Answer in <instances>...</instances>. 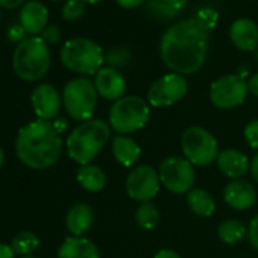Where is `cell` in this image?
Listing matches in <instances>:
<instances>
[{"mask_svg": "<svg viewBox=\"0 0 258 258\" xmlns=\"http://www.w3.org/2000/svg\"><path fill=\"white\" fill-rule=\"evenodd\" d=\"M208 41V32L195 19H185L163 34L160 55L172 73L193 75L207 61Z\"/></svg>", "mask_w": 258, "mask_h": 258, "instance_id": "1", "label": "cell"}, {"mask_svg": "<svg viewBox=\"0 0 258 258\" xmlns=\"http://www.w3.org/2000/svg\"><path fill=\"white\" fill-rule=\"evenodd\" d=\"M62 140L52 121L34 120L20 127L16 139L17 158L29 169L44 170L61 157Z\"/></svg>", "mask_w": 258, "mask_h": 258, "instance_id": "2", "label": "cell"}, {"mask_svg": "<svg viewBox=\"0 0 258 258\" xmlns=\"http://www.w3.org/2000/svg\"><path fill=\"white\" fill-rule=\"evenodd\" d=\"M111 126L102 118H90L79 123L67 137L69 157L81 164H90L109 140Z\"/></svg>", "mask_w": 258, "mask_h": 258, "instance_id": "3", "label": "cell"}, {"mask_svg": "<svg viewBox=\"0 0 258 258\" xmlns=\"http://www.w3.org/2000/svg\"><path fill=\"white\" fill-rule=\"evenodd\" d=\"M13 69L26 82H35L46 76L50 69V50L41 37H28L16 46Z\"/></svg>", "mask_w": 258, "mask_h": 258, "instance_id": "4", "label": "cell"}, {"mask_svg": "<svg viewBox=\"0 0 258 258\" xmlns=\"http://www.w3.org/2000/svg\"><path fill=\"white\" fill-rule=\"evenodd\" d=\"M61 62L66 69L78 75H96L103 62L105 52L88 38H72L64 43L59 52Z\"/></svg>", "mask_w": 258, "mask_h": 258, "instance_id": "5", "label": "cell"}, {"mask_svg": "<svg viewBox=\"0 0 258 258\" xmlns=\"http://www.w3.org/2000/svg\"><path fill=\"white\" fill-rule=\"evenodd\" d=\"M149 117L151 108L145 99L139 96H123L109 109V126L118 136H127L145 127Z\"/></svg>", "mask_w": 258, "mask_h": 258, "instance_id": "6", "label": "cell"}, {"mask_svg": "<svg viewBox=\"0 0 258 258\" xmlns=\"http://www.w3.org/2000/svg\"><path fill=\"white\" fill-rule=\"evenodd\" d=\"M97 91L94 84L81 76L69 81L62 90V103L69 115L76 121H87L97 106Z\"/></svg>", "mask_w": 258, "mask_h": 258, "instance_id": "7", "label": "cell"}, {"mask_svg": "<svg viewBox=\"0 0 258 258\" xmlns=\"http://www.w3.org/2000/svg\"><path fill=\"white\" fill-rule=\"evenodd\" d=\"M181 149L193 166H208L219 157V145L214 136L201 126L185 129L181 137Z\"/></svg>", "mask_w": 258, "mask_h": 258, "instance_id": "8", "label": "cell"}, {"mask_svg": "<svg viewBox=\"0 0 258 258\" xmlns=\"http://www.w3.org/2000/svg\"><path fill=\"white\" fill-rule=\"evenodd\" d=\"M158 173L161 184L175 195L188 193L196 179L193 164L182 157H169L163 160Z\"/></svg>", "mask_w": 258, "mask_h": 258, "instance_id": "9", "label": "cell"}, {"mask_svg": "<svg viewBox=\"0 0 258 258\" xmlns=\"http://www.w3.org/2000/svg\"><path fill=\"white\" fill-rule=\"evenodd\" d=\"M247 93V82L243 76L223 75L211 84L210 100L219 109H232L244 102Z\"/></svg>", "mask_w": 258, "mask_h": 258, "instance_id": "10", "label": "cell"}, {"mask_svg": "<svg viewBox=\"0 0 258 258\" xmlns=\"http://www.w3.org/2000/svg\"><path fill=\"white\" fill-rule=\"evenodd\" d=\"M160 173L148 164L136 166L126 178L127 196L139 202H151L160 191Z\"/></svg>", "mask_w": 258, "mask_h": 258, "instance_id": "11", "label": "cell"}, {"mask_svg": "<svg viewBox=\"0 0 258 258\" xmlns=\"http://www.w3.org/2000/svg\"><path fill=\"white\" fill-rule=\"evenodd\" d=\"M188 84L182 75L178 73H169L157 79L149 91H148V102L149 105L155 108H163V106H170L187 94Z\"/></svg>", "mask_w": 258, "mask_h": 258, "instance_id": "12", "label": "cell"}, {"mask_svg": "<svg viewBox=\"0 0 258 258\" xmlns=\"http://www.w3.org/2000/svg\"><path fill=\"white\" fill-rule=\"evenodd\" d=\"M62 97L59 96L58 90L50 84H40L31 94V103L34 112L40 120L50 121L58 117L61 109Z\"/></svg>", "mask_w": 258, "mask_h": 258, "instance_id": "13", "label": "cell"}, {"mask_svg": "<svg viewBox=\"0 0 258 258\" xmlns=\"http://www.w3.org/2000/svg\"><path fill=\"white\" fill-rule=\"evenodd\" d=\"M93 84L100 97L112 102L121 99L126 91V81L123 75L112 67H102L94 75Z\"/></svg>", "mask_w": 258, "mask_h": 258, "instance_id": "14", "label": "cell"}, {"mask_svg": "<svg viewBox=\"0 0 258 258\" xmlns=\"http://www.w3.org/2000/svg\"><path fill=\"white\" fill-rule=\"evenodd\" d=\"M223 199L231 208L246 211L256 204V190L247 181L231 179L223 188Z\"/></svg>", "mask_w": 258, "mask_h": 258, "instance_id": "15", "label": "cell"}, {"mask_svg": "<svg viewBox=\"0 0 258 258\" xmlns=\"http://www.w3.org/2000/svg\"><path fill=\"white\" fill-rule=\"evenodd\" d=\"M49 11L40 0H29L22 7L20 25L31 37H38L47 28Z\"/></svg>", "mask_w": 258, "mask_h": 258, "instance_id": "16", "label": "cell"}, {"mask_svg": "<svg viewBox=\"0 0 258 258\" xmlns=\"http://www.w3.org/2000/svg\"><path fill=\"white\" fill-rule=\"evenodd\" d=\"M229 38L232 44L243 52L258 49V26L250 19H237L229 28Z\"/></svg>", "mask_w": 258, "mask_h": 258, "instance_id": "17", "label": "cell"}, {"mask_svg": "<svg viewBox=\"0 0 258 258\" xmlns=\"http://www.w3.org/2000/svg\"><path fill=\"white\" fill-rule=\"evenodd\" d=\"M216 163H217L219 170L231 179H240L250 167L247 157L237 149L220 151Z\"/></svg>", "mask_w": 258, "mask_h": 258, "instance_id": "18", "label": "cell"}, {"mask_svg": "<svg viewBox=\"0 0 258 258\" xmlns=\"http://www.w3.org/2000/svg\"><path fill=\"white\" fill-rule=\"evenodd\" d=\"M58 258H100L97 246L85 237H67L58 249Z\"/></svg>", "mask_w": 258, "mask_h": 258, "instance_id": "19", "label": "cell"}, {"mask_svg": "<svg viewBox=\"0 0 258 258\" xmlns=\"http://www.w3.org/2000/svg\"><path fill=\"white\" fill-rule=\"evenodd\" d=\"M112 155L118 164L123 167H133L142 157V148L136 140L126 136H115L112 139Z\"/></svg>", "mask_w": 258, "mask_h": 258, "instance_id": "20", "label": "cell"}, {"mask_svg": "<svg viewBox=\"0 0 258 258\" xmlns=\"http://www.w3.org/2000/svg\"><path fill=\"white\" fill-rule=\"evenodd\" d=\"M94 213L88 204H75L67 216H66V226L73 237H82L93 225Z\"/></svg>", "mask_w": 258, "mask_h": 258, "instance_id": "21", "label": "cell"}, {"mask_svg": "<svg viewBox=\"0 0 258 258\" xmlns=\"http://www.w3.org/2000/svg\"><path fill=\"white\" fill-rule=\"evenodd\" d=\"M185 5L187 0H146V13L155 22L167 23L176 19Z\"/></svg>", "mask_w": 258, "mask_h": 258, "instance_id": "22", "label": "cell"}, {"mask_svg": "<svg viewBox=\"0 0 258 258\" xmlns=\"http://www.w3.org/2000/svg\"><path fill=\"white\" fill-rule=\"evenodd\" d=\"M76 179L84 190L91 191V193H97L103 190L106 185L105 172L99 166H94V164L81 166L76 172Z\"/></svg>", "mask_w": 258, "mask_h": 258, "instance_id": "23", "label": "cell"}, {"mask_svg": "<svg viewBox=\"0 0 258 258\" xmlns=\"http://www.w3.org/2000/svg\"><path fill=\"white\" fill-rule=\"evenodd\" d=\"M187 205L199 217H210L216 210L214 198L204 188H191L187 193Z\"/></svg>", "mask_w": 258, "mask_h": 258, "instance_id": "24", "label": "cell"}, {"mask_svg": "<svg viewBox=\"0 0 258 258\" xmlns=\"http://www.w3.org/2000/svg\"><path fill=\"white\" fill-rule=\"evenodd\" d=\"M217 235L225 244H238L247 237V228L237 219H226L217 228Z\"/></svg>", "mask_w": 258, "mask_h": 258, "instance_id": "25", "label": "cell"}, {"mask_svg": "<svg viewBox=\"0 0 258 258\" xmlns=\"http://www.w3.org/2000/svg\"><path fill=\"white\" fill-rule=\"evenodd\" d=\"M160 211L155 204L152 202H143L136 211V222L137 225L145 231H152L160 223Z\"/></svg>", "mask_w": 258, "mask_h": 258, "instance_id": "26", "label": "cell"}, {"mask_svg": "<svg viewBox=\"0 0 258 258\" xmlns=\"http://www.w3.org/2000/svg\"><path fill=\"white\" fill-rule=\"evenodd\" d=\"M11 249L14 250L16 255L19 256H29L32 252H35L40 246V238L31 232V231H22L19 232L13 241H11Z\"/></svg>", "mask_w": 258, "mask_h": 258, "instance_id": "27", "label": "cell"}, {"mask_svg": "<svg viewBox=\"0 0 258 258\" xmlns=\"http://www.w3.org/2000/svg\"><path fill=\"white\" fill-rule=\"evenodd\" d=\"M133 59V53L127 47H114L109 49L108 52H105V64L106 67H112V69H121L129 66Z\"/></svg>", "mask_w": 258, "mask_h": 258, "instance_id": "28", "label": "cell"}, {"mask_svg": "<svg viewBox=\"0 0 258 258\" xmlns=\"http://www.w3.org/2000/svg\"><path fill=\"white\" fill-rule=\"evenodd\" d=\"M85 7H87V4L84 0H67L61 10L62 19L67 22L79 20L85 14Z\"/></svg>", "mask_w": 258, "mask_h": 258, "instance_id": "29", "label": "cell"}, {"mask_svg": "<svg viewBox=\"0 0 258 258\" xmlns=\"http://www.w3.org/2000/svg\"><path fill=\"white\" fill-rule=\"evenodd\" d=\"M195 20L208 32V31L213 29V28L216 26V23H217V13H216L214 10H211V8H202V10L196 14Z\"/></svg>", "mask_w": 258, "mask_h": 258, "instance_id": "30", "label": "cell"}, {"mask_svg": "<svg viewBox=\"0 0 258 258\" xmlns=\"http://www.w3.org/2000/svg\"><path fill=\"white\" fill-rule=\"evenodd\" d=\"M243 136H244V140H246V143L249 145V148L258 151V118L250 120V121L244 126Z\"/></svg>", "mask_w": 258, "mask_h": 258, "instance_id": "31", "label": "cell"}, {"mask_svg": "<svg viewBox=\"0 0 258 258\" xmlns=\"http://www.w3.org/2000/svg\"><path fill=\"white\" fill-rule=\"evenodd\" d=\"M40 37L47 46H55L61 41V29L56 25H50L41 32Z\"/></svg>", "mask_w": 258, "mask_h": 258, "instance_id": "32", "label": "cell"}, {"mask_svg": "<svg viewBox=\"0 0 258 258\" xmlns=\"http://www.w3.org/2000/svg\"><path fill=\"white\" fill-rule=\"evenodd\" d=\"M247 240L253 249L258 250V214L250 220L247 226Z\"/></svg>", "mask_w": 258, "mask_h": 258, "instance_id": "33", "label": "cell"}, {"mask_svg": "<svg viewBox=\"0 0 258 258\" xmlns=\"http://www.w3.org/2000/svg\"><path fill=\"white\" fill-rule=\"evenodd\" d=\"M25 29L22 28V25L19 23V25H13L11 28H10V31H8V38L11 40V41H14V43H22L23 40H25Z\"/></svg>", "mask_w": 258, "mask_h": 258, "instance_id": "34", "label": "cell"}, {"mask_svg": "<svg viewBox=\"0 0 258 258\" xmlns=\"http://www.w3.org/2000/svg\"><path fill=\"white\" fill-rule=\"evenodd\" d=\"M146 0H115V4L124 10H133V8H137L140 5H143Z\"/></svg>", "mask_w": 258, "mask_h": 258, "instance_id": "35", "label": "cell"}, {"mask_svg": "<svg viewBox=\"0 0 258 258\" xmlns=\"http://www.w3.org/2000/svg\"><path fill=\"white\" fill-rule=\"evenodd\" d=\"M26 0H0V8L5 10H16L19 7H22Z\"/></svg>", "mask_w": 258, "mask_h": 258, "instance_id": "36", "label": "cell"}, {"mask_svg": "<svg viewBox=\"0 0 258 258\" xmlns=\"http://www.w3.org/2000/svg\"><path fill=\"white\" fill-rule=\"evenodd\" d=\"M17 255L14 253V250L11 249L10 244H5L0 241V258H16Z\"/></svg>", "mask_w": 258, "mask_h": 258, "instance_id": "37", "label": "cell"}, {"mask_svg": "<svg viewBox=\"0 0 258 258\" xmlns=\"http://www.w3.org/2000/svg\"><path fill=\"white\" fill-rule=\"evenodd\" d=\"M154 258H181L179 253L173 249H161L155 253Z\"/></svg>", "mask_w": 258, "mask_h": 258, "instance_id": "38", "label": "cell"}, {"mask_svg": "<svg viewBox=\"0 0 258 258\" xmlns=\"http://www.w3.org/2000/svg\"><path fill=\"white\" fill-rule=\"evenodd\" d=\"M247 90H249L250 94H253L255 97H258V73H255V75L249 79V82H247Z\"/></svg>", "mask_w": 258, "mask_h": 258, "instance_id": "39", "label": "cell"}, {"mask_svg": "<svg viewBox=\"0 0 258 258\" xmlns=\"http://www.w3.org/2000/svg\"><path fill=\"white\" fill-rule=\"evenodd\" d=\"M249 170H250V175H252V178H253V181L258 184V154L252 158V161H250V167H249Z\"/></svg>", "mask_w": 258, "mask_h": 258, "instance_id": "40", "label": "cell"}, {"mask_svg": "<svg viewBox=\"0 0 258 258\" xmlns=\"http://www.w3.org/2000/svg\"><path fill=\"white\" fill-rule=\"evenodd\" d=\"M67 124H69L67 120H66V118H61V117H59V118L56 117L55 121H53V126H55V129H56V131H58L59 134H62V133L66 131V129H67Z\"/></svg>", "mask_w": 258, "mask_h": 258, "instance_id": "41", "label": "cell"}, {"mask_svg": "<svg viewBox=\"0 0 258 258\" xmlns=\"http://www.w3.org/2000/svg\"><path fill=\"white\" fill-rule=\"evenodd\" d=\"M4 160H5V154H4V149L0 148V169L4 166Z\"/></svg>", "mask_w": 258, "mask_h": 258, "instance_id": "42", "label": "cell"}, {"mask_svg": "<svg viewBox=\"0 0 258 258\" xmlns=\"http://www.w3.org/2000/svg\"><path fill=\"white\" fill-rule=\"evenodd\" d=\"M85 4H90V5H94V4H99V2H102V0H84Z\"/></svg>", "mask_w": 258, "mask_h": 258, "instance_id": "43", "label": "cell"}, {"mask_svg": "<svg viewBox=\"0 0 258 258\" xmlns=\"http://www.w3.org/2000/svg\"><path fill=\"white\" fill-rule=\"evenodd\" d=\"M255 59H256V62H258V49L255 50Z\"/></svg>", "mask_w": 258, "mask_h": 258, "instance_id": "44", "label": "cell"}, {"mask_svg": "<svg viewBox=\"0 0 258 258\" xmlns=\"http://www.w3.org/2000/svg\"><path fill=\"white\" fill-rule=\"evenodd\" d=\"M22 258H35V256H22Z\"/></svg>", "mask_w": 258, "mask_h": 258, "instance_id": "45", "label": "cell"}, {"mask_svg": "<svg viewBox=\"0 0 258 258\" xmlns=\"http://www.w3.org/2000/svg\"><path fill=\"white\" fill-rule=\"evenodd\" d=\"M52 2H59V0H52Z\"/></svg>", "mask_w": 258, "mask_h": 258, "instance_id": "46", "label": "cell"}, {"mask_svg": "<svg viewBox=\"0 0 258 258\" xmlns=\"http://www.w3.org/2000/svg\"><path fill=\"white\" fill-rule=\"evenodd\" d=\"M0 19H2V13H0Z\"/></svg>", "mask_w": 258, "mask_h": 258, "instance_id": "47", "label": "cell"}]
</instances>
